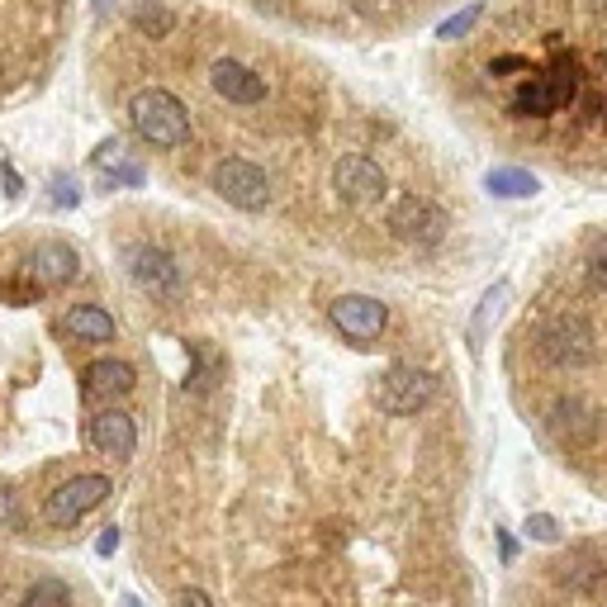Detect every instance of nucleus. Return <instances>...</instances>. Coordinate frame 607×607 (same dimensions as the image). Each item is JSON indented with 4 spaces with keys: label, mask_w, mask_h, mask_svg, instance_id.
Instances as JSON below:
<instances>
[{
    "label": "nucleus",
    "mask_w": 607,
    "mask_h": 607,
    "mask_svg": "<svg viewBox=\"0 0 607 607\" xmlns=\"http://www.w3.org/2000/svg\"><path fill=\"white\" fill-rule=\"evenodd\" d=\"M76 270H81V262H76V252L67 248V242H38V248L29 252V276H34L38 290L67 286V280H76Z\"/></svg>",
    "instance_id": "obj_13"
},
{
    "label": "nucleus",
    "mask_w": 607,
    "mask_h": 607,
    "mask_svg": "<svg viewBox=\"0 0 607 607\" xmlns=\"http://www.w3.org/2000/svg\"><path fill=\"white\" fill-rule=\"evenodd\" d=\"M210 90L218 100H228V105H242V110H252V105H266V96H270V86H266V76L248 67L242 58H214L210 62Z\"/></svg>",
    "instance_id": "obj_8"
},
{
    "label": "nucleus",
    "mask_w": 607,
    "mask_h": 607,
    "mask_svg": "<svg viewBox=\"0 0 607 607\" xmlns=\"http://www.w3.org/2000/svg\"><path fill=\"white\" fill-rule=\"evenodd\" d=\"M128 276H134V286L148 290L152 300H176L180 294V266L162 248H152V242L128 248Z\"/></svg>",
    "instance_id": "obj_11"
},
{
    "label": "nucleus",
    "mask_w": 607,
    "mask_h": 607,
    "mask_svg": "<svg viewBox=\"0 0 607 607\" xmlns=\"http://www.w3.org/2000/svg\"><path fill=\"white\" fill-rule=\"evenodd\" d=\"M134 29L138 38H166L176 29V10L166 0H138L134 5Z\"/></svg>",
    "instance_id": "obj_16"
},
{
    "label": "nucleus",
    "mask_w": 607,
    "mask_h": 607,
    "mask_svg": "<svg viewBox=\"0 0 607 607\" xmlns=\"http://www.w3.org/2000/svg\"><path fill=\"white\" fill-rule=\"evenodd\" d=\"M128 119H134V134L143 138L148 148H186L190 143V110L180 105L166 86H143L134 100H128Z\"/></svg>",
    "instance_id": "obj_2"
},
{
    "label": "nucleus",
    "mask_w": 607,
    "mask_h": 607,
    "mask_svg": "<svg viewBox=\"0 0 607 607\" xmlns=\"http://www.w3.org/2000/svg\"><path fill=\"white\" fill-rule=\"evenodd\" d=\"M96 10H110V0H96Z\"/></svg>",
    "instance_id": "obj_26"
},
{
    "label": "nucleus",
    "mask_w": 607,
    "mask_h": 607,
    "mask_svg": "<svg viewBox=\"0 0 607 607\" xmlns=\"http://www.w3.org/2000/svg\"><path fill=\"white\" fill-rule=\"evenodd\" d=\"M432 394H437V380L418 366H390L376 384V404L390 413V418H413V413H422L432 404Z\"/></svg>",
    "instance_id": "obj_7"
},
{
    "label": "nucleus",
    "mask_w": 607,
    "mask_h": 607,
    "mask_svg": "<svg viewBox=\"0 0 607 607\" xmlns=\"http://www.w3.org/2000/svg\"><path fill=\"white\" fill-rule=\"evenodd\" d=\"M328 318L346 342L370 346L384 332V323H390V308H384L380 300H370V294H342V300L328 304Z\"/></svg>",
    "instance_id": "obj_10"
},
{
    "label": "nucleus",
    "mask_w": 607,
    "mask_h": 607,
    "mask_svg": "<svg viewBox=\"0 0 607 607\" xmlns=\"http://www.w3.org/2000/svg\"><path fill=\"white\" fill-rule=\"evenodd\" d=\"M384 228H390V238L404 242V248L432 252V248H442V242H446L451 214L437 200L418 195V190H408V195H399L390 210H384Z\"/></svg>",
    "instance_id": "obj_4"
},
{
    "label": "nucleus",
    "mask_w": 607,
    "mask_h": 607,
    "mask_svg": "<svg viewBox=\"0 0 607 607\" xmlns=\"http://www.w3.org/2000/svg\"><path fill=\"white\" fill-rule=\"evenodd\" d=\"M536 352L560 370H579L598 361V328L584 308H560L536 328Z\"/></svg>",
    "instance_id": "obj_3"
},
{
    "label": "nucleus",
    "mask_w": 607,
    "mask_h": 607,
    "mask_svg": "<svg viewBox=\"0 0 607 607\" xmlns=\"http://www.w3.org/2000/svg\"><path fill=\"white\" fill-rule=\"evenodd\" d=\"M124 607H138V603H134V598H124Z\"/></svg>",
    "instance_id": "obj_27"
},
{
    "label": "nucleus",
    "mask_w": 607,
    "mask_h": 607,
    "mask_svg": "<svg viewBox=\"0 0 607 607\" xmlns=\"http://www.w3.org/2000/svg\"><path fill=\"white\" fill-rule=\"evenodd\" d=\"M96 551L100 555H114V551H119V532H114V527H105V536L96 541Z\"/></svg>",
    "instance_id": "obj_25"
},
{
    "label": "nucleus",
    "mask_w": 607,
    "mask_h": 607,
    "mask_svg": "<svg viewBox=\"0 0 607 607\" xmlns=\"http://www.w3.org/2000/svg\"><path fill=\"white\" fill-rule=\"evenodd\" d=\"M456 67L508 124L607 134V0H503Z\"/></svg>",
    "instance_id": "obj_1"
},
{
    "label": "nucleus",
    "mask_w": 607,
    "mask_h": 607,
    "mask_svg": "<svg viewBox=\"0 0 607 607\" xmlns=\"http://www.w3.org/2000/svg\"><path fill=\"white\" fill-rule=\"evenodd\" d=\"M90 446L100 451V456H134V446H138V428H134V418L119 408H100L96 418H90Z\"/></svg>",
    "instance_id": "obj_14"
},
{
    "label": "nucleus",
    "mask_w": 607,
    "mask_h": 607,
    "mask_svg": "<svg viewBox=\"0 0 607 607\" xmlns=\"http://www.w3.org/2000/svg\"><path fill=\"white\" fill-rule=\"evenodd\" d=\"M20 522V508H15V494H5L0 489V527H15Z\"/></svg>",
    "instance_id": "obj_24"
},
{
    "label": "nucleus",
    "mask_w": 607,
    "mask_h": 607,
    "mask_svg": "<svg viewBox=\"0 0 607 607\" xmlns=\"http://www.w3.org/2000/svg\"><path fill=\"white\" fill-rule=\"evenodd\" d=\"M176 607H214V603H210V593H204V589H180Z\"/></svg>",
    "instance_id": "obj_23"
},
{
    "label": "nucleus",
    "mask_w": 607,
    "mask_h": 607,
    "mask_svg": "<svg viewBox=\"0 0 607 607\" xmlns=\"http://www.w3.org/2000/svg\"><path fill=\"white\" fill-rule=\"evenodd\" d=\"M489 190L503 200H518V195H532L536 190V176L518 172V166H494V172H489Z\"/></svg>",
    "instance_id": "obj_17"
},
{
    "label": "nucleus",
    "mask_w": 607,
    "mask_h": 607,
    "mask_svg": "<svg viewBox=\"0 0 607 607\" xmlns=\"http://www.w3.org/2000/svg\"><path fill=\"white\" fill-rule=\"evenodd\" d=\"M110 480L105 475H76V480H67V484H58L53 494H48V503H43V518L53 522V527H72L76 518H86L90 508H100V503L110 498Z\"/></svg>",
    "instance_id": "obj_9"
},
{
    "label": "nucleus",
    "mask_w": 607,
    "mask_h": 607,
    "mask_svg": "<svg viewBox=\"0 0 607 607\" xmlns=\"http://www.w3.org/2000/svg\"><path fill=\"white\" fill-rule=\"evenodd\" d=\"M584 276H589V286L607 294V242H598V248L589 252V262H584Z\"/></svg>",
    "instance_id": "obj_19"
},
{
    "label": "nucleus",
    "mask_w": 607,
    "mask_h": 607,
    "mask_svg": "<svg viewBox=\"0 0 607 607\" xmlns=\"http://www.w3.org/2000/svg\"><path fill=\"white\" fill-rule=\"evenodd\" d=\"M134 366H124V361H90L81 370V404L100 408V404H114V399L134 394Z\"/></svg>",
    "instance_id": "obj_12"
},
{
    "label": "nucleus",
    "mask_w": 607,
    "mask_h": 607,
    "mask_svg": "<svg viewBox=\"0 0 607 607\" xmlns=\"http://www.w3.org/2000/svg\"><path fill=\"white\" fill-rule=\"evenodd\" d=\"M503 300H508V286H498V290H489V294H484V304H480V318H475V332H470V338H475V346H480L484 328H489V318L498 314V304H503Z\"/></svg>",
    "instance_id": "obj_20"
},
{
    "label": "nucleus",
    "mask_w": 607,
    "mask_h": 607,
    "mask_svg": "<svg viewBox=\"0 0 607 607\" xmlns=\"http://www.w3.org/2000/svg\"><path fill=\"white\" fill-rule=\"evenodd\" d=\"M58 332H67L76 342H114V318L96 304H76L72 314L58 323Z\"/></svg>",
    "instance_id": "obj_15"
},
{
    "label": "nucleus",
    "mask_w": 607,
    "mask_h": 607,
    "mask_svg": "<svg viewBox=\"0 0 607 607\" xmlns=\"http://www.w3.org/2000/svg\"><path fill=\"white\" fill-rule=\"evenodd\" d=\"M53 200L62 204V210H67V204H76V200H81V186H76L72 176H58V180H53Z\"/></svg>",
    "instance_id": "obj_22"
},
{
    "label": "nucleus",
    "mask_w": 607,
    "mask_h": 607,
    "mask_svg": "<svg viewBox=\"0 0 607 607\" xmlns=\"http://www.w3.org/2000/svg\"><path fill=\"white\" fill-rule=\"evenodd\" d=\"M20 607H72V589L62 584V579L48 574V579H38V584H34L29 593H24V603H20Z\"/></svg>",
    "instance_id": "obj_18"
},
{
    "label": "nucleus",
    "mask_w": 607,
    "mask_h": 607,
    "mask_svg": "<svg viewBox=\"0 0 607 607\" xmlns=\"http://www.w3.org/2000/svg\"><path fill=\"white\" fill-rule=\"evenodd\" d=\"M214 190H218V200H228L232 210H242V214H262V210H270V200H276L270 176L248 157H224L218 162L214 166Z\"/></svg>",
    "instance_id": "obj_6"
},
{
    "label": "nucleus",
    "mask_w": 607,
    "mask_h": 607,
    "mask_svg": "<svg viewBox=\"0 0 607 607\" xmlns=\"http://www.w3.org/2000/svg\"><path fill=\"white\" fill-rule=\"evenodd\" d=\"M527 536H536V541H555V536H560V522H555L551 513H532V518H527Z\"/></svg>",
    "instance_id": "obj_21"
},
{
    "label": "nucleus",
    "mask_w": 607,
    "mask_h": 607,
    "mask_svg": "<svg viewBox=\"0 0 607 607\" xmlns=\"http://www.w3.org/2000/svg\"><path fill=\"white\" fill-rule=\"evenodd\" d=\"M332 190H338V200L346 210H376V204L390 200V176H384V166L376 157H366V152H342V157L332 162Z\"/></svg>",
    "instance_id": "obj_5"
}]
</instances>
